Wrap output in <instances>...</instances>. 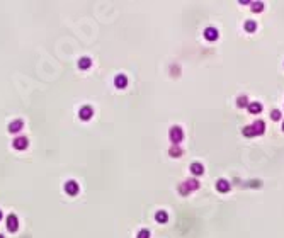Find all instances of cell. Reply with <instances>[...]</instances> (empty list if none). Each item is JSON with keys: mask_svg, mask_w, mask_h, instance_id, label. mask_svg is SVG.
I'll return each mask as SVG.
<instances>
[{"mask_svg": "<svg viewBox=\"0 0 284 238\" xmlns=\"http://www.w3.org/2000/svg\"><path fill=\"white\" fill-rule=\"evenodd\" d=\"M7 228H9V231H17V228H19V221H17L16 214H10V216L7 218Z\"/></svg>", "mask_w": 284, "mask_h": 238, "instance_id": "6da1fadb", "label": "cell"}, {"mask_svg": "<svg viewBox=\"0 0 284 238\" xmlns=\"http://www.w3.org/2000/svg\"><path fill=\"white\" fill-rule=\"evenodd\" d=\"M27 145H29V140L26 136H19L14 140V148H17V150H24Z\"/></svg>", "mask_w": 284, "mask_h": 238, "instance_id": "7a4b0ae2", "label": "cell"}, {"mask_svg": "<svg viewBox=\"0 0 284 238\" xmlns=\"http://www.w3.org/2000/svg\"><path fill=\"white\" fill-rule=\"evenodd\" d=\"M65 190L68 192L70 196H75V194L78 192V184H77L75 180H70V182H67V184H65Z\"/></svg>", "mask_w": 284, "mask_h": 238, "instance_id": "3957f363", "label": "cell"}, {"mask_svg": "<svg viewBox=\"0 0 284 238\" xmlns=\"http://www.w3.org/2000/svg\"><path fill=\"white\" fill-rule=\"evenodd\" d=\"M92 114H94V111H92V107L90 106H84L82 109H80V112H78V116H80V119H90L92 117Z\"/></svg>", "mask_w": 284, "mask_h": 238, "instance_id": "277c9868", "label": "cell"}, {"mask_svg": "<svg viewBox=\"0 0 284 238\" xmlns=\"http://www.w3.org/2000/svg\"><path fill=\"white\" fill-rule=\"evenodd\" d=\"M170 140H172V141L174 143H179L180 140H182V131H180V128H172V129H170Z\"/></svg>", "mask_w": 284, "mask_h": 238, "instance_id": "5b68a950", "label": "cell"}, {"mask_svg": "<svg viewBox=\"0 0 284 238\" xmlns=\"http://www.w3.org/2000/svg\"><path fill=\"white\" fill-rule=\"evenodd\" d=\"M204 36H206V39H209V41H214L216 37H218V31H216L214 27H208L206 32H204Z\"/></svg>", "mask_w": 284, "mask_h": 238, "instance_id": "8992f818", "label": "cell"}, {"mask_svg": "<svg viewBox=\"0 0 284 238\" xmlns=\"http://www.w3.org/2000/svg\"><path fill=\"white\" fill-rule=\"evenodd\" d=\"M126 77H124V75H117L116 77V87L117 89H124V87H126Z\"/></svg>", "mask_w": 284, "mask_h": 238, "instance_id": "52a82bcc", "label": "cell"}, {"mask_svg": "<svg viewBox=\"0 0 284 238\" xmlns=\"http://www.w3.org/2000/svg\"><path fill=\"white\" fill-rule=\"evenodd\" d=\"M22 129V121H14L10 122V126H9V131L10 133H17Z\"/></svg>", "mask_w": 284, "mask_h": 238, "instance_id": "ba28073f", "label": "cell"}, {"mask_svg": "<svg viewBox=\"0 0 284 238\" xmlns=\"http://www.w3.org/2000/svg\"><path fill=\"white\" fill-rule=\"evenodd\" d=\"M248 109H250V112H252V114H259V112L262 111V106H260L259 102H253V104H250V106H248Z\"/></svg>", "mask_w": 284, "mask_h": 238, "instance_id": "9c48e42d", "label": "cell"}, {"mask_svg": "<svg viewBox=\"0 0 284 238\" xmlns=\"http://www.w3.org/2000/svg\"><path fill=\"white\" fill-rule=\"evenodd\" d=\"M216 187H218V190H221V192H226V190L230 189V184H228L226 180H220V182L216 184Z\"/></svg>", "mask_w": 284, "mask_h": 238, "instance_id": "30bf717a", "label": "cell"}, {"mask_svg": "<svg viewBox=\"0 0 284 238\" xmlns=\"http://www.w3.org/2000/svg\"><path fill=\"white\" fill-rule=\"evenodd\" d=\"M90 63H92V61H90V58H82V60L78 61V66H80L82 70H87V68L90 66Z\"/></svg>", "mask_w": 284, "mask_h": 238, "instance_id": "8fae6325", "label": "cell"}, {"mask_svg": "<svg viewBox=\"0 0 284 238\" xmlns=\"http://www.w3.org/2000/svg\"><path fill=\"white\" fill-rule=\"evenodd\" d=\"M191 170H192L196 175H199V174H203V170H204V169H203V165H201V163H192Z\"/></svg>", "mask_w": 284, "mask_h": 238, "instance_id": "7c38bea8", "label": "cell"}, {"mask_svg": "<svg viewBox=\"0 0 284 238\" xmlns=\"http://www.w3.org/2000/svg\"><path fill=\"white\" fill-rule=\"evenodd\" d=\"M253 133H259V134H260V133H264V122H262V121H259V122H255V124H253Z\"/></svg>", "mask_w": 284, "mask_h": 238, "instance_id": "4fadbf2b", "label": "cell"}, {"mask_svg": "<svg viewBox=\"0 0 284 238\" xmlns=\"http://www.w3.org/2000/svg\"><path fill=\"white\" fill-rule=\"evenodd\" d=\"M157 221L158 223H165V221H167V213H165V211H158L157 213Z\"/></svg>", "mask_w": 284, "mask_h": 238, "instance_id": "5bb4252c", "label": "cell"}, {"mask_svg": "<svg viewBox=\"0 0 284 238\" xmlns=\"http://www.w3.org/2000/svg\"><path fill=\"white\" fill-rule=\"evenodd\" d=\"M245 29H247L248 32H253L255 29H257V24H255L253 21H248L247 24H245Z\"/></svg>", "mask_w": 284, "mask_h": 238, "instance_id": "9a60e30c", "label": "cell"}, {"mask_svg": "<svg viewBox=\"0 0 284 238\" xmlns=\"http://www.w3.org/2000/svg\"><path fill=\"white\" fill-rule=\"evenodd\" d=\"M243 134H247V136H253L255 133H253V128H245L243 129Z\"/></svg>", "mask_w": 284, "mask_h": 238, "instance_id": "2e32d148", "label": "cell"}, {"mask_svg": "<svg viewBox=\"0 0 284 238\" xmlns=\"http://www.w3.org/2000/svg\"><path fill=\"white\" fill-rule=\"evenodd\" d=\"M138 238H150V231H148V230H141Z\"/></svg>", "mask_w": 284, "mask_h": 238, "instance_id": "e0dca14e", "label": "cell"}, {"mask_svg": "<svg viewBox=\"0 0 284 238\" xmlns=\"http://www.w3.org/2000/svg\"><path fill=\"white\" fill-rule=\"evenodd\" d=\"M238 106H240V107H242V106H247V97H245V95H242V97L238 99Z\"/></svg>", "mask_w": 284, "mask_h": 238, "instance_id": "ac0fdd59", "label": "cell"}, {"mask_svg": "<svg viewBox=\"0 0 284 238\" xmlns=\"http://www.w3.org/2000/svg\"><path fill=\"white\" fill-rule=\"evenodd\" d=\"M170 155H172V157H179V155H180V150H179V148H172V150H170Z\"/></svg>", "mask_w": 284, "mask_h": 238, "instance_id": "d6986e66", "label": "cell"}, {"mask_svg": "<svg viewBox=\"0 0 284 238\" xmlns=\"http://www.w3.org/2000/svg\"><path fill=\"white\" fill-rule=\"evenodd\" d=\"M262 4H253V5H252V9H253V10H255V12H257V10H262Z\"/></svg>", "mask_w": 284, "mask_h": 238, "instance_id": "ffe728a7", "label": "cell"}, {"mask_svg": "<svg viewBox=\"0 0 284 238\" xmlns=\"http://www.w3.org/2000/svg\"><path fill=\"white\" fill-rule=\"evenodd\" d=\"M279 117H281L279 111H274V112H272V119H279Z\"/></svg>", "mask_w": 284, "mask_h": 238, "instance_id": "44dd1931", "label": "cell"}, {"mask_svg": "<svg viewBox=\"0 0 284 238\" xmlns=\"http://www.w3.org/2000/svg\"><path fill=\"white\" fill-rule=\"evenodd\" d=\"M0 219H2V211H0Z\"/></svg>", "mask_w": 284, "mask_h": 238, "instance_id": "7402d4cb", "label": "cell"}, {"mask_svg": "<svg viewBox=\"0 0 284 238\" xmlns=\"http://www.w3.org/2000/svg\"><path fill=\"white\" fill-rule=\"evenodd\" d=\"M0 238H4V237H2V235H0Z\"/></svg>", "mask_w": 284, "mask_h": 238, "instance_id": "603a6c76", "label": "cell"}]
</instances>
